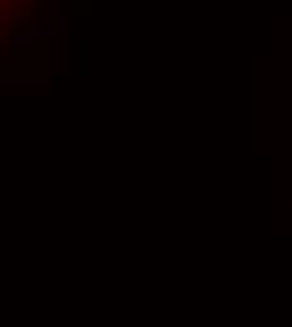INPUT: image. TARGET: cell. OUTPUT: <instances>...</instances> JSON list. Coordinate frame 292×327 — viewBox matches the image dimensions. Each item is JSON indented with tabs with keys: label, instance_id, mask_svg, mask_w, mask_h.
Wrapping results in <instances>:
<instances>
[{
	"label": "cell",
	"instance_id": "obj_1",
	"mask_svg": "<svg viewBox=\"0 0 292 327\" xmlns=\"http://www.w3.org/2000/svg\"><path fill=\"white\" fill-rule=\"evenodd\" d=\"M13 46H18V48H28V46H31V36H28V33H18V36H13Z\"/></svg>",
	"mask_w": 292,
	"mask_h": 327
},
{
	"label": "cell",
	"instance_id": "obj_2",
	"mask_svg": "<svg viewBox=\"0 0 292 327\" xmlns=\"http://www.w3.org/2000/svg\"><path fill=\"white\" fill-rule=\"evenodd\" d=\"M48 10L51 16H58V0H48Z\"/></svg>",
	"mask_w": 292,
	"mask_h": 327
},
{
	"label": "cell",
	"instance_id": "obj_3",
	"mask_svg": "<svg viewBox=\"0 0 292 327\" xmlns=\"http://www.w3.org/2000/svg\"><path fill=\"white\" fill-rule=\"evenodd\" d=\"M33 31H36V36H51V31H48V28H43V25H36Z\"/></svg>",
	"mask_w": 292,
	"mask_h": 327
}]
</instances>
